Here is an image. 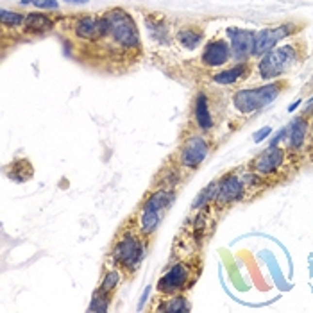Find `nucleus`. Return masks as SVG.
<instances>
[{
	"mask_svg": "<svg viewBox=\"0 0 313 313\" xmlns=\"http://www.w3.org/2000/svg\"><path fill=\"white\" fill-rule=\"evenodd\" d=\"M163 301H160L161 304L154 308L156 312H165V313H184L190 312L192 306L188 302L184 294H174V296H161Z\"/></svg>",
	"mask_w": 313,
	"mask_h": 313,
	"instance_id": "aec40b11",
	"label": "nucleus"
},
{
	"mask_svg": "<svg viewBox=\"0 0 313 313\" xmlns=\"http://www.w3.org/2000/svg\"><path fill=\"white\" fill-rule=\"evenodd\" d=\"M304 56H306V52H304V45L301 41L299 43L292 41L283 47H274L270 52L258 57L254 72H258V77L262 81L279 79L285 74H288L294 66H297L304 59Z\"/></svg>",
	"mask_w": 313,
	"mask_h": 313,
	"instance_id": "f03ea898",
	"label": "nucleus"
},
{
	"mask_svg": "<svg viewBox=\"0 0 313 313\" xmlns=\"http://www.w3.org/2000/svg\"><path fill=\"white\" fill-rule=\"evenodd\" d=\"M242 179H244V184H245V188H247V192H249V190H258V188L267 186V182H268L265 177L252 170L242 174Z\"/></svg>",
	"mask_w": 313,
	"mask_h": 313,
	"instance_id": "a878e982",
	"label": "nucleus"
},
{
	"mask_svg": "<svg viewBox=\"0 0 313 313\" xmlns=\"http://www.w3.org/2000/svg\"><path fill=\"white\" fill-rule=\"evenodd\" d=\"M174 40L182 50L194 52L197 50L202 43H204V31L195 25H186V27H179L174 33Z\"/></svg>",
	"mask_w": 313,
	"mask_h": 313,
	"instance_id": "f3484780",
	"label": "nucleus"
},
{
	"mask_svg": "<svg viewBox=\"0 0 313 313\" xmlns=\"http://www.w3.org/2000/svg\"><path fill=\"white\" fill-rule=\"evenodd\" d=\"M200 276V267L190 260H179L172 263L165 272L161 274L158 281V294L160 296H174V294H184L188 288L195 285L197 278Z\"/></svg>",
	"mask_w": 313,
	"mask_h": 313,
	"instance_id": "423d86ee",
	"label": "nucleus"
},
{
	"mask_svg": "<svg viewBox=\"0 0 313 313\" xmlns=\"http://www.w3.org/2000/svg\"><path fill=\"white\" fill-rule=\"evenodd\" d=\"M312 134H313V129H312Z\"/></svg>",
	"mask_w": 313,
	"mask_h": 313,
	"instance_id": "473e14b6",
	"label": "nucleus"
},
{
	"mask_svg": "<svg viewBox=\"0 0 313 313\" xmlns=\"http://www.w3.org/2000/svg\"><path fill=\"white\" fill-rule=\"evenodd\" d=\"M33 7L41 9V11H54V9L59 7V4H57V0H36Z\"/></svg>",
	"mask_w": 313,
	"mask_h": 313,
	"instance_id": "bb28decb",
	"label": "nucleus"
},
{
	"mask_svg": "<svg viewBox=\"0 0 313 313\" xmlns=\"http://www.w3.org/2000/svg\"><path fill=\"white\" fill-rule=\"evenodd\" d=\"M286 136H288V125H285V127H281V131L278 132V134H274V138L270 140V143H268V147H276V145H279V143L286 142Z\"/></svg>",
	"mask_w": 313,
	"mask_h": 313,
	"instance_id": "cd10ccee",
	"label": "nucleus"
},
{
	"mask_svg": "<svg viewBox=\"0 0 313 313\" xmlns=\"http://www.w3.org/2000/svg\"><path fill=\"white\" fill-rule=\"evenodd\" d=\"M147 245L148 238H145L138 231L136 226L132 229H124V231H120V234L115 240L109 260L115 265H118L124 272L134 274L145 260Z\"/></svg>",
	"mask_w": 313,
	"mask_h": 313,
	"instance_id": "20e7f679",
	"label": "nucleus"
},
{
	"mask_svg": "<svg viewBox=\"0 0 313 313\" xmlns=\"http://www.w3.org/2000/svg\"><path fill=\"white\" fill-rule=\"evenodd\" d=\"M34 176V168L31 165V161L22 158V160H15L11 163V168H7V177L13 179L15 182H25L31 181Z\"/></svg>",
	"mask_w": 313,
	"mask_h": 313,
	"instance_id": "412c9836",
	"label": "nucleus"
},
{
	"mask_svg": "<svg viewBox=\"0 0 313 313\" xmlns=\"http://www.w3.org/2000/svg\"><path fill=\"white\" fill-rule=\"evenodd\" d=\"M310 116L308 115H299L288 124V136H286V150L299 152L304 148L310 134Z\"/></svg>",
	"mask_w": 313,
	"mask_h": 313,
	"instance_id": "4468645a",
	"label": "nucleus"
},
{
	"mask_svg": "<svg viewBox=\"0 0 313 313\" xmlns=\"http://www.w3.org/2000/svg\"><path fill=\"white\" fill-rule=\"evenodd\" d=\"M288 81L274 79L256 88H242L233 93V106L242 115H250L254 111H260L262 108L272 104L276 99L286 90Z\"/></svg>",
	"mask_w": 313,
	"mask_h": 313,
	"instance_id": "39448f33",
	"label": "nucleus"
},
{
	"mask_svg": "<svg viewBox=\"0 0 313 313\" xmlns=\"http://www.w3.org/2000/svg\"><path fill=\"white\" fill-rule=\"evenodd\" d=\"M104 34L100 40L75 47V56L91 57L95 66L109 74H124L143 57L142 38L134 18L124 7H111L102 13Z\"/></svg>",
	"mask_w": 313,
	"mask_h": 313,
	"instance_id": "f257e3e1",
	"label": "nucleus"
},
{
	"mask_svg": "<svg viewBox=\"0 0 313 313\" xmlns=\"http://www.w3.org/2000/svg\"><path fill=\"white\" fill-rule=\"evenodd\" d=\"M27 13H20V11H13V9H2V29H13V31H22L23 22H25Z\"/></svg>",
	"mask_w": 313,
	"mask_h": 313,
	"instance_id": "5701e85b",
	"label": "nucleus"
},
{
	"mask_svg": "<svg viewBox=\"0 0 313 313\" xmlns=\"http://www.w3.org/2000/svg\"><path fill=\"white\" fill-rule=\"evenodd\" d=\"M174 199H176V190H165V188H152L145 195L136 213V229L145 238L150 240L152 234H156L160 224L165 218V213L174 204Z\"/></svg>",
	"mask_w": 313,
	"mask_h": 313,
	"instance_id": "7ed1b4c3",
	"label": "nucleus"
},
{
	"mask_svg": "<svg viewBox=\"0 0 313 313\" xmlns=\"http://www.w3.org/2000/svg\"><path fill=\"white\" fill-rule=\"evenodd\" d=\"M301 104H302V100H301V99H297V100H296L294 104H292V106H288V111H290V113H294V111H296V109L299 108Z\"/></svg>",
	"mask_w": 313,
	"mask_h": 313,
	"instance_id": "7c9ffc66",
	"label": "nucleus"
},
{
	"mask_svg": "<svg viewBox=\"0 0 313 313\" xmlns=\"http://www.w3.org/2000/svg\"><path fill=\"white\" fill-rule=\"evenodd\" d=\"M65 2H68V4H86L88 0H65Z\"/></svg>",
	"mask_w": 313,
	"mask_h": 313,
	"instance_id": "2f4dec72",
	"label": "nucleus"
},
{
	"mask_svg": "<svg viewBox=\"0 0 313 313\" xmlns=\"http://www.w3.org/2000/svg\"><path fill=\"white\" fill-rule=\"evenodd\" d=\"M148 294H150V286H147V288H145V292H143L142 299H140V304H138V310H142V308H143V304H145V302H147V297H148Z\"/></svg>",
	"mask_w": 313,
	"mask_h": 313,
	"instance_id": "c756f323",
	"label": "nucleus"
},
{
	"mask_svg": "<svg viewBox=\"0 0 313 313\" xmlns=\"http://www.w3.org/2000/svg\"><path fill=\"white\" fill-rule=\"evenodd\" d=\"M181 179H182V168L174 161V163H168V165L163 166L160 170L158 179H156V184H158V186H154V188L176 190V188L179 186Z\"/></svg>",
	"mask_w": 313,
	"mask_h": 313,
	"instance_id": "6ab92c4d",
	"label": "nucleus"
},
{
	"mask_svg": "<svg viewBox=\"0 0 313 313\" xmlns=\"http://www.w3.org/2000/svg\"><path fill=\"white\" fill-rule=\"evenodd\" d=\"M122 268L118 267V265H111V267H108L106 270H104V276H102V281H100V285H99V290L106 292V294H109V296H113L115 292H116V288L120 286V283H122Z\"/></svg>",
	"mask_w": 313,
	"mask_h": 313,
	"instance_id": "4be33fe9",
	"label": "nucleus"
},
{
	"mask_svg": "<svg viewBox=\"0 0 313 313\" xmlns=\"http://www.w3.org/2000/svg\"><path fill=\"white\" fill-rule=\"evenodd\" d=\"M216 190H218V181L210 182V184L197 195V199H195L192 208H194V210H202V208H206L208 204H213V202H215V197H216Z\"/></svg>",
	"mask_w": 313,
	"mask_h": 313,
	"instance_id": "b1692460",
	"label": "nucleus"
},
{
	"mask_svg": "<svg viewBox=\"0 0 313 313\" xmlns=\"http://www.w3.org/2000/svg\"><path fill=\"white\" fill-rule=\"evenodd\" d=\"M57 29V18L50 16L47 13H40V11H31L27 13L25 16V22H23V27L20 31V36L22 38H41V36H47L54 33Z\"/></svg>",
	"mask_w": 313,
	"mask_h": 313,
	"instance_id": "ddd939ff",
	"label": "nucleus"
},
{
	"mask_svg": "<svg viewBox=\"0 0 313 313\" xmlns=\"http://www.w3.org/2000/svg\"><path fill=\"white\" fill-rule=\"evenodd\" d=\"M199 61L208 70L226 66L229 61H233L229 41L222 40V38H215V40L206 41L204 47H202V52H200Z\"/></svg>",
	"mask_w": 313,
	"mask_h": 313,
	"instance_id": "f8f14e48",
	"label": "nucleus"
},
{
	"mask_svg": "<svg viewBox=\"0 0 313 313\" xmlns=\"http://www.w3.org/2000/svg\"><path fill=\"white\" fill-rule=\"evenodd\" d=\"M250 74H252V65H250V61L234 63L233 66L224 68L220 72L211 75V81L215 84H220V86H233L236 82H240V81H245Z\"/></svg>",
	"mask_w": 313,
	"mask_h": 313,
	"instance_id": "dca6fc26",
	"label": "nucleus"
},
{
	"mask_svg": "<svg viewBox=\"0 0 313 313\" xmlns=\"http://www.w3.org/2000/svg\"><path fill=\"white\" fill-rule=\"evenodd\" d=\"M231 54L234 63L249 61L254 54V41H256V31L240 27H228L226 29Z\"/></svg>",
	"mask_w": 313,
	"mask_h": 313,
	"instance_id": "9b49d317",
	"label": "nucleus"
},
{
	"mask_svg": "<svg viewBox=\"0 0 313 313\" xmlns=\"http://www.w3.org/2000/svg\"><path fill=\"white\" fill-rule=\"evenodd\" d=\"M270 134H272V127H268V125H265V127H262V129H260L258 132H254V142H256V143H262L263 140H265L267 136H270Z\"/></svg>",
	"mask_w": 313,
	"mask_h": 313,
	"instance_id": "c85d7f7f",
	"label": "nucleus"
},
{
	"mask_svg": "<svg viewBox=\"0 0 313 313\" xmlns=\"http://www.w3.org/2000/svg\"><path fill=\"white\" fill-rule=\"evenodd\" d=\"M286 154H288V150L285 147H279V145L267 147L250 161V170L263 176L265 179H270L283 168L286 161Z\"/></svg>",
	"mask_w": 313,
	"mask_h": 313,
	"instance_id": "9d476101",
	"label": "nucleus"
},
{
	"mask_svg": "<svg viewBox=\"0 0 313 313\" xmlns=\"http://www.w3.org/2000/svg\"><path fill=\"white\" fill-rule=\"evenodd\" d=\"M312 84H313V82H312Z\"/></svg>",
	"mask_w": 313,
	"mask_h": 313,
	"instance_id": "72a5a7b5",
	"label": "nucleus"
},
{
	"mask_svg": "<svg viewBox=\"0 0 313 313\" xmlns=\"http://www.w3.org/2000/svg\"><path fill=\"white\" fill-rule=\"evenodd\" d=\"M247 195V188L244 184L242 176L229 172L226 176H222L218 179V190H216V197L213 206L216 208H228L231 204L242 202Z\"/></svg>",
	"mask_w": 313,
	"mask_h": 313,
	"instance_id": "1a4fd4ad",
	"label": "nucleus"
},
{
	"mask_svg": "<svg viewBox=\"0 0 313 313\" xmlns=\"http://www.w3.org/2000/svg\"><path fill=\"white\" fill-rule=\"evenodd\" d=\"M145 29L156 43H161V45L172 43V31L160 13H152V16H145Z\"/></svg>",
	"mask_w": 313,
	"mask_h": 313,
	"instance_id": "a211bd4d",
	"label": "nucleus"
},
{
	"mask_svg": "<svg viewBox=\"0 0 313 313\" xmlns=\"http://www.w3.org/2000/svg\"><path fill=\"white\" fill-rule=\"evenodd\" d=\"M208 154H210V143L204 138V134L194 132L188 138H184L181 145L177 147V152L174 154V161L182 170L194 172L204 163Z\"/></svg>",
	"mask_w": 313,
	"mask_h": 313,
	"instance_id": "0eeeda50",
	"label": "nucleus"
},
{
	"mask_svg": "<svg viewBox=\"0 0 313 313\" xmlns=\"http://www.w3.org/2000/svg\"><path fill=\"white\" fill-rule=\"evenodd\" d=\"M301 31V23L297 22H285L274 25V27H265L260 33H256V41H254V54L252 57H262L263 54H267L278 47V43L285 38L297 34Z\"/></svg>",
	"mask_w": 313,
	"mask_h": 313,
	"instance_id": "6e6552de",
	"label": "nucleus"
},
{
	"mask_svg": "<svg viewBox=\"0 0 313 313\" xmlns=\"http://www.w3.org/2000/svg\"><path fill=\"white\" fill-rule=\"evenodd\" d=\"M192 116H194V124L199 132H210L215 127V120L210 108V99L204 91H197L194 99V108H192Z\"/></svg>",
	"mask_w": 313,
	"mask_h": 313,
	"instance_id": "2eb2a0df",
	"label": "nucleus"
},
{
	"mask_svg": "<svg viewBox=\"0 0 313 313\" xmlns=\"http://www.w3.org/2000/svg\"><path fill=\"white\" fill-rule=\"evenodd\" d=\"M111 299H113V296H109V294H106V292L97 288L95 294H93V297H91L88 310H90V312H100V313L108 312L109 306H111Z\"/></svg>",
	"mask_w": 313,
	"mask_h": 313,
	"instance_id": "393cba45",
	"label": "nucleus"
}]
</instances>
